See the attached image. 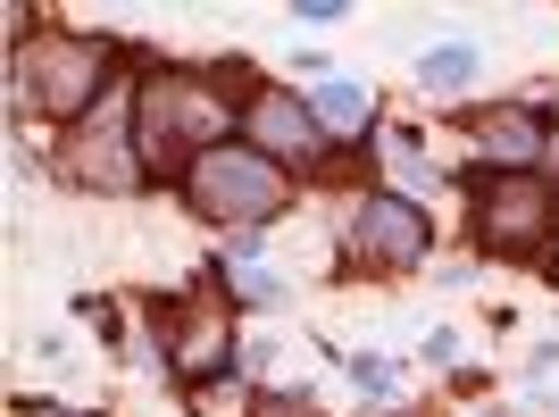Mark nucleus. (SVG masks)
Masks as SVG:
<instances>
[{"instance_id": "f257e3e1", "label": "nucleus", "mask_w": 559, "mask_h": 417, "mask_svg": "<svg viewBox=\"0 0 559 417\" xmlns=\"http://www.w3.org/2000/svg\"><path fill=\"white\" fill-rule=\"evenodd\" d=\"M226 126H234V100H217L210 75H151L134 100V142H142V167H167V159H210L226 151Z\"/></svg>"}, {"instance_id": "f03ea898", "label": "nucleus", "mask_w": 559, "mask_h": 417, "mask_svg": "<svg viewBox=\"0 0 559 417\" xmlns=\"http://www.w3.org/2000/svg\"><path fill=\"white\" fill-rule=\"evenodd\" d=\"M185 201L201 208V217H217V226H259V217H276L284 208V167L259 159L251 142H226V151H210V159L185 167Z\"/></svg>"}, {"instance_id": "7ed1b4c3", "label": "nucleus", "mask_w": 559, "mask_h": 417, "mask_svg": "<svg viewBox=\"0 0 559 417\" xmlns=\"http://www.w3.org/2000/svg\"><path fill=\"white\" fill-rule=\"evenodd\" d=\"M68 176L93 192H134L142 184V142H134V100H100L68 142Z\"/></svg>"}, {"instance_id": "20e7f679", "label": "nucleus", "mask_w": 559, "mask_h": 417, "mask_svg": "<svg viewBox=\"0 0 559 417\" xmlns=\"http://www.w3.org/2000/svg\"><path fill=\"white\" fill-rule=\"evenodd\" d=\"M100 75H109V50L93 34H43L34 43V93H43L50 117H93Z\"/></svg>"}, {"instance_id": "39448f33", "label": "nucleus", "mask_w": 559, "mask_h": 417, "mask_svg": "<svg viewBox=\"0 0 559 417\" xmlns=\"http://www.w3.org/2000/svg\"><path fill=\"white\" fill-rule=\"evenodd\" d=\"M476 234H485L492 251H535L543 234H551V192H543L535 176H501V184H485V201H476Z\"/></svg>"}, {"instance_id": "423d86ee", "label": "nucleus", "mask_w": 559, "mask_h": 417, "mask_svg": "<svg viewBox=\"0 0 559 417\" xmlns=\"http://www.w3.org/2000/svg\"><path fill=\"white\" fill-rule=\"evenodd\" d=\"M350 242H359L368 267H418L426 259V217L401 201V192H368L359 217H350Z\"/></svg>"}, {"instance_id": "0eeeda50", "label": "nucleus", "mask_w": 559, "mask_h": 417, "mask_svg": "<svg viewBox=\"0 0 559 417\" xmlns=\"http://www.w3.org/2000/svg\"><path fill=\"white\" fill-rule=\"evenodd\" d=\"M242 134H251L259 159H309V151H318V117L293 93H259L251 109H242Z\"/></svg>"}, {"instance_id": "6e6552de", "label": "nucleus", "mask_w": 559, "mask_h": 417, "mask_svg": "<svg viewBox=\"0 0 559 417\" xmlns=\"http://www.w3.org/2000/svg\"><path fill=\"white\" fill-rule=\"evenodd\" d=\"M226 359H234V325L217 318V309H185V325H176V376L201 384V376H217Z\"/></svg>"}, {"instance_id": "1a4fd4ad", "label": "nucleus", "mask_w": 559, "mask_h": 417, "mask_svg": "<svg viewBox=\"0 0 559 417\" xmlns=\"http://www.w3.org/2000/svg\"><path fill=\"white\" fill-rule=\"evenodd\" d=\"M309 117H318V134L359 142V134H368V117H376V100L359 93V84H343V75H326V84L309 93Z\"/></svg>"}, {"instance_id": "9d476101", "label": "nucleus", "mask_w": 559, "mask_h": 417, "mask_svg": "<svg viewBox=\"0 0 559 417\" xmlns=\"http://www.w3.org/2000/svg\"><path fill=\"white\" fill-rule=\"evenodd\" d=\"M543 142H551V134H543L535 117H485V151H492V159H510V167H535Z\"/></svg>"}, {"instance_id": "9b49d317", "label": "nucleus", "mask_w": 559, "mask_h": 417, "mask_svg": "<svg viewBox=\"0 0 559 417\" xmlns=\"http://www.w3.org/2000/svg\"><path fill=\"white\" fill-rule=\"evenodd\" d=\"M426 84H443V93H451V84H467V75H476V50H460V43H451V50H426Z\"/></svg>"}, {"instance_id": "f8f14e48", "label": "nucleus", "mask_w": 559, "mask_h": 417, "mask_svg": "<svg viewBox=\"0 0 559 417\" xmlns=\"http://www.w3.org/2000/svg\"><path fill=\"white\" fill-rule=\"evenodd\" d=\"M234 284H242L251 301H284V284L267 276V267H251V259H234Z\"/></svg>"}, {"instance_id": "ddd939ff", "label": "nucleus", "mask_w": 559, "mask_h": 417, "mask_svg": "<svg viewBox=\"0 0 559 417\" xmlns=\"http://www.w3.org/2000/svg\"><path fill=\"white\" fill-rule=\"evenodd\" d=\"M350 384H359V393H393V368H384V359H350Z\"/></svg>"}, {"instance_id": "4468645a", "label": "nucleus", "mask_w": 559, "mask_h": 417, "mask_svg": "<svg viewBox=\"0 0 559 417\" xmlns=\"http://www.w3.org/2000/svg\"><path fill=\"white\" fill-rule=\"evenodd\" d=\"M251 417H318V409H309V401H293V393H259Z\"/></svg>"}, {"instance_id": "2eb2a0df", "label": "nucleus", "mask_w": 559, "mask_h": 417, "mask_svg": "<svg viewBox=\"0 0 559 417\" xmlns=\"http://www.w3.org/2000/svg\"><path fill=\"white\" fill-rule=\"evenodd\" d=\"M17 417H75V409H59V401H25Z\"/></svg>"}, {"instance_id": "dca6fc26", "label": "nucleus", "mask_w": 559, "mask_h": 417, "mask_svg": "<svg viewBox=\"0 0 559 417\" xmlns=\"http://www.w3.org/2000/svg\"><path fill=\"white\" fill-rule=\"evenodd\" d=\"M543 167H551V184H559V134H551V142H543Z\"/></svg>"}]
</instances>
